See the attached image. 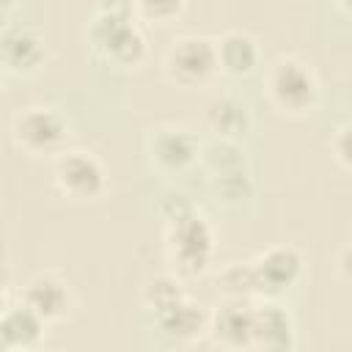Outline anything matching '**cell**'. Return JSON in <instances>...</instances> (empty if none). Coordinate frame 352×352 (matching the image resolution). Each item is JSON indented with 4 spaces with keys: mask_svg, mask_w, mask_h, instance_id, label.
<instances>
[{
    "mask_svg": "<svg viewBox=\"0 0 352 352\" xmlns=\"http://www.w3.org/2000/svg\"><path fill=\"white\" fill-rule=\"evenodd\" d=\"M192 209H195L192 201H190L184 192H179V190H168V192L162 195V201H160V212H162V217H165L168 223L184 217V214L192 212Z\"/></svg>",
    "mask_w": 352,
    "mask_h": 352,
    "instance_id": "603a6c76",
    "label": "cell"
},
{
    "mask_svg": "<svg viewBox=\"0 0 352 352\" xmlns=\"http://www.w3.org/2000/svg\"><path fill=\"white\" fill-rule=\"evenodd\" d=\"M69 135V121L47 104H30L19 110L11 121L14 146L33 160H52L55 154H60L66 148Z\"/></svg>",
    "mask_w": 352,
    "mask_h": 352,
    "instance_id": "5b68a950",
    "label": "cell"
},
{
    "mask_svg": "<svg viewBox=\"0 0 352 352\" xmlns=\"http://www.w3.org/2000/svg\"><path fill=\"white\" fill-rule=\"evenodd\" d=\"M11 8H16V0H0V16H6Z\"/></svg>",
    "mask_w": 352,
    "mask_h": 352,
    "instance_id": "484cf974",
    "label": "cell"
},
{
    "mask_svg": "<svg viewBox=\"0 0 352 352\" xmlns=\"http://www.w3.org/2000/svg\"><path fill=\"white\" fill-rule=\"evenodd\" d=\"M135 16L151 22V25H168L182 16L184 0H132Z\"/></svg>",
    "mask_w": 352,
    "mask_h": 352,
    "instance_id": "44dd1931",
    "label": "cell"
},
{
    "mask_svg": "<svg viewBox=\"0 0 352 352\" xmlns=\"http://www.w3.org/2000/svg\"><path fill=\"white\" fill-rule=\"evenodd\" d=\"M154 327L170 341V344H192L201 336H206L209 327V311L198 305L190 297H182L179 302L151 314Z\"/></svg>",
    "mask_w": 352,
    "mask_h": 352,
    "instance_id": "7c38bea8",
    "label": "cell"
},
{
    "mask_svg": "<svg viewBox=\"0 0 352 352\" xmlns=\"http://www.w3.org/2000/svg\"><path fill=\"white\" fill-rule=\"evenodd\" d=\"M198 160L204 162L209 176L245 168V151L239 148V140H226V138H214L209 146H201V157Z\"/></svg>",
    "mask_w": 352,
    "mask_h": 352,
    "instance_id": "d6986e66",
    "label": "cell"
},
{
    "mask_svg": "<svg viewBox=\"0 0 352 352\" xmlns=\"http://www.w3.org/2000/svg\"><path fill=\"white\" fill-rule=\"evenodd\" d=\"M217 292L226 300H245V302L261 300L258 278H256L253 264L250 261H234V264L223 267L220 275H217Z\"/></svg>",
    "mask_w": 352,
    "mask_h": 352,
    "instance_id": "e0dca14e",
    "label": "cell"
},
{
    "mask_svg": "<svg viewBox=\"0 0 352 352\" xmlns=\"http://www.w3.org/2000/svg\"><path fill=\"white\" fill-rule=\"evenodd\" d=\"M250 305L245 300H223L209 314L206 336L223 349H250Z\"/></svg>",
    "mask_w": 352,
    "mask_h": 352,
    "instance_id": "4fadbf2b",
    "label": "cell"
},
{
    "mask_svg": "<svg viewBox=\"0 0 352 352\" xmlns=\"http://www.w3.org/2000/svg\"><path fill=\"white\" fill-rule=\"evenodd\" d=\"M338 270H341V280L346 283L349 280V245H344L338 253Z\"/></svg>",
    "mask_w": 352,
    "mask_h": 352,
    "instance_id": "cb8c5ba5",
    "label": "cell"
},
{
    "mask_svg": "<svg viewBox=\"0 0 352 352\" xmlns=\"http://www.w3.org/2000/svg\"><path fill=\"white\" fill-rule=\"evenodd\" d=\"M148 157L162 173H184L201 157V140L187 126H157L148 138Z\"/></svg>",
    "mask_w": 352,
    "mask_h": 352,
    "instance_id": "9c48e42d",
    "label": "cell"
},
{
    "mask_svg": "<svg viewBox=\"0 0 352 352\" xmlns=\"http://www.w3.org/2000/svg\"><path fill=\"white\" fill-rule=\"evenodd\" d=\"M214 52L220 72L228 77H250L261 63V47L245 30H226L214 38Z\"/></svg>",
    "mask_w": 352,
    "mask_h": 352,
    "instance_id": "5bb4252c",
    "label": "cell"
},
{
    "mask_svg": "<svg viewBox=\"0 0 352 352\" xmlns=\"http://www.w3.org/2000/svg\"><path fill=\"white\" fill-rule=\"evenodd\" d=\"M349 132H352V126H349V121H341L333 132H330V140H327V146H330V157H333V162L344 170V173H349V168H352V154H349Z\"/></svg>",
    "mask_w": 352,
    "mask_h": 352,
    "instance_id": "7402d4cb",
    "label": "cell"
},
{
    "mask_svg": "<svg viewBox=\"0 0 352 352\" xmlns=\"http://www.w3.org/2000/svg\"><path fill=\"white\" fill-rule=\"evenodd\" d=\"M162 72H165L168 82H173L182 91L209 85L220 74L214 38H206L198 33H187V36L173 38L170 47L165 50Z\"/></svg>",
    "mask_w": 352,
    "mask_h": 352,
    "instance_id": "8992f818",
    "label": "cell"
},
{
    "mask_svg": "<svg viewBox=\"0 0 352 352\" xmlns=\"http://www.w3.org/2000/svg\"><path fill=\"white\" fill-rule=\"evenodd\" d=\"M135 19L138 16L132 8H124V11L102 8V6L96 8L88 25V41L104 63L126 72L143 66L148 55V41Z\"/></svg>",
    "mask_w": 352,
    "mask_h": 352,
    "instance_id": "6da1fadb",
    "label": "cell"
},
{
    "mask_svg": "<svg viewBox=\"0 0 352 352\" xmlns=\"http://www.w3.org/2000/svg\"><path fill=\"white\" fill-rule=\"evenodd\" d=\"M250 346L267 352H289L297 346V327L292 314L275 297L253 300L250 305Z\"/></svg>",
    "mask_w": 352,
    "mask_h": 352,
    "instance_id": "52a82bcc",
    "label": "cell"
},
{
    "mask_svg": "<svg viewBox=\"0 0 352 352\" xmlns=\"http://www.w3.org/2000/svg\"><path fill=\"white\" fill-rule=\"evenodd\" d=\"M47 322H41L25 302L6 305L0 311V352L8 349H36L44 341Z\"/></svg>",
    "mask_w": 352,
    "mask_h": 352,
    "instance_id": "9a60e30c",
    "label": "cell"
},
{
    "mask_svg": "<svg viewBox=\"0 0 352 352\" xmlns=\"http://www.w3.org/2000/svg\"><path fill=\"white\" fill-rule=\"evenodd\" d=\"M204 121L214 138H226V140H239L250 132V110L242 99L231 94L212 96L204 107Z\"/></svg>",
    "mask_w": 352,
    "mask_h": 352,
    "instance_id": "2e32d148",
    "label": "cell"
},
{
    "mask_svg": "<svg viewBox=\"0 0 352 352\" xmlns=\"http://www.w3.org/2000/svg\"><path fill=\"white\" fill-rule=\"evenodd\" d=\"M47 60L44 36L28 25H6L0 30V72L28 77Z\"/></svg>",
    "mask_w": 352,
    "mask_h": 352,
    "instance_id": "8fae6325",
    "label": "cell"
},
{
    "mask_svg": "<svg viewBox=\"0 0 352 352\" xmlns=\"http://www.w3.org/2000/svg\"><path fill=\"white\" fill-rule=\"evenodd\" d=\"M165 253L179 278H198L209 270L214 256V228L209 220L192 209L179 220L168 223Z\"/></svg>",
    "mask_w": 352,
    "mask_h": 352,
    "instance_id": "3957f363",
    "label": "cell"
},
{
    "mask_svg": "<svg viewBox=\"0 0 352 352\" xmlns=\"http://www.w3.org/2000/svg\"><path fill=\"white\" fill-rule=\"evenodd\" d=\"M0 77H3V72H0Z\"/></svg>",
    "mask_w": 352,
    "mask_h": 352,
    "instance_id": "83f0119b",
    "label": "cell"
},
{
    "mask_svg": "<svg viewBox=\"0 0 352 352\" xmlns=\"http://www.w3.org/2000/svg\"><path fill=\"white\" fill-rule=\"evenodd\" d=\"M182 297H187V292H184V283L179 275H157L143 289V305L148 314H157V311L179 302Z\"/></svg>",
    "mask_w": 352,
    "mask_h": 352,
    "instance_id": "ffe728a7",
    "label": "cell"
},
{
    "mask_svg": "<svg viewBox=\"0 0 352 352\" xmlns=\"http://www.w3.org/2000/svg\"><path fill=\"white\" fill-rule=\"evenodd\" d=\"M264 91L270 104L289 118H302L314 113L319 102V77L311 63L294 55L278 58L267 77H264Z\"/></svg>",
    "mask_w": 352,
    "mask_h": 352,
    "instance_id": "7a4b0ae2",
    "label": "cell"
},
{
    "mask_svg": "<svg viewBox=\"0 0 352 352\" xmlns=\"http://www.w3.org/2000/svg\"><path fill=\"white\" fill-rule=\"evenodd\" d=\"M336 6H338V8H341V11H344V14H346V11H349V3H346V0H336Z\"/></svg>",
    "mask_w": 352,
    "mask_h": 352,
    "instance_id": "4316f807",
    "label": "cell"
},
{
    "mask_svg": "<svg viewBox=\"0 0 352 352\" xmlns=\"http://www.w3.org/2000/svg\"><path fill=\"white\" fill-rule=\"evenodd\" d=\"M8 305V272L6 267L0 264V311Z\"/></svg>",
    "mask_w": 352,
    "mask_h": 352,
    "instance_id": "d4e9b609",
    "label": "cell"
},
{
    "mask_svg": "<svg viewBox=\"0 0 352 352\" xmlns=\"http://www.w3.org/2000/svg\"><path fill=\"white\" fill-rule=\"evenodd\" d=\"M52 184L74 204H96L110 190V176L104 162L82 148H63L52 157Z\"/></svg>",
    "mask_w": 352,
    "mask_h": 352,
    "instance_id": "277c9868",
    "label": "cell"
},
{
    "mask_svg": "<svg viewBox=\"0 0 352 352\" xmlns=\"http://www.w3.org/2000/svg\"><path fill=\"white\" fill-rule=\"evenodd\" d=\"M250 264L256 270L261 297H280L302 278L305 256L294 245H272L258 253Z\"/></svg>",
    "mask_w": 352,
    "mask_h": 352,
    "instance_id": "ba28073f",
    "label": "cell"
},
{
    "mask_svg": "<svg viewBox=\"0 0 352 352\" xmlns=\"http://www.w3.org/2000/svg\"><path fill=\"white\" fill-rule=\"evenodd\" d=\"M209 187H212L214 198L223 201L226 206H242L253 195V182H250L245 168L226 170V173H212L209 176Z\"/></svg>",
    "mask_w": 352,
    "mask_h": 352,
    "instance_id": "ac0fdd59",
    "label": "cell"
},
{
    "mask_svg": "<svg viewBox=\"0 0 352 352\" xmlns=\"http://www.w3.org/2000/svg\"><path fill=\"white\" fill-rule=\"evenodd\" d=\"M22 302L41 319L50 324H60L72 316L74 311V292L72 286L55 275V272H38L33 275L25 289H22Z\"/></svg>",
    "mask_w": 352,
    "mask_h": 352,
    "instance_id": "30bf717a",
    "label": "cell"
}]
</instances>
